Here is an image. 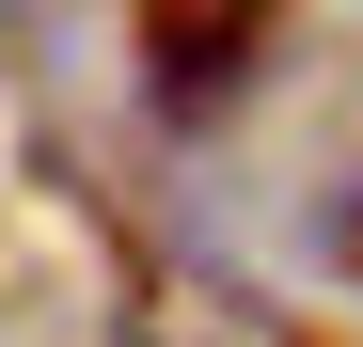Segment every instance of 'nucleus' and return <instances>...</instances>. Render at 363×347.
Instances as JSON below:
<instances>
[{
  "label": "nucleus",
  "mask_w": 363,
  "mask_h": 347,
  "mask_svg": "<svg viewBox=\"0 0 363 347\" xmlns=\"http://www.w3.org/2000/svg\"><path fill=\"white\" fill-rule=\"evenodd\" d=\"M332 268H347V284H363V190H347V205H332Z\"/></svg>",
  "instance_id": "nucleus-1"
}]
</instances>
